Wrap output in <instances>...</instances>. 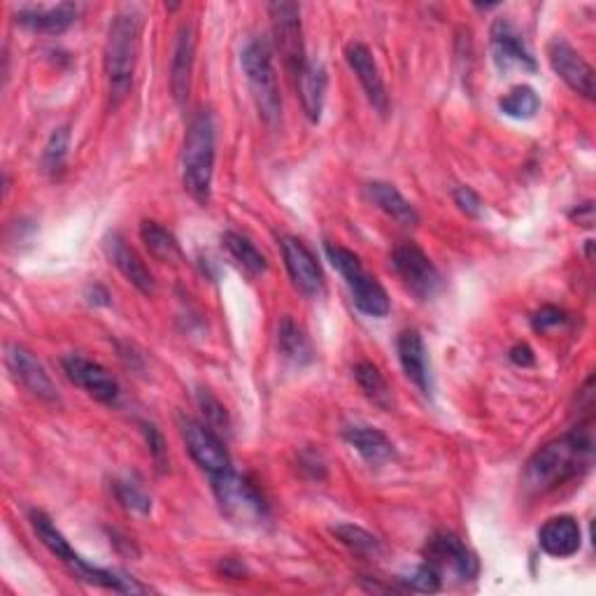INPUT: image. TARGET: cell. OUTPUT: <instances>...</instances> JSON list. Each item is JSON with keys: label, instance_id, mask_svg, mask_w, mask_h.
Instances as JSON below:
<instances>
[{"label": "cell", "instance_id": "13", "mask_svg": "<svg viewBox=\"0 0 596 596\" xmlns=\"http://www.w3.org/2000/svg\"><path fill=\"white\" fill-rule=\"evenodd\" d=\"M547 59H550L552 71L566 82L568 90L581 94L587 101L594 98L596 86H594L592 65L576 50H573V45H568L564 38L557 35L547 42Z\"/></svg>", "mask_w": 596, "mask_h": 596}, {"label": "cell", "instance_id": "14", "mask_svg": "<svg viewBox=\"0 0 596 596\" xmlns=\"http://www.w3.org/2000/svg\"><path fill=\"white\" fill-rule=\"evenodd\" d=\"M63 370L69 375V380L82 387L86 394H92L101 404H117L119 399V383L113 378V373L103 368L101 364L86 359L82 355H69L63 357Z\"/></svg>", "mask_w": 596, "mask_h": 596}, {"label": "cell", "instance_id": "12", "mask_svg": "<svg viewBox=\"0 0 596 596\" xmlns=\"http://www.w3.org/2000/svg\"><path fill=\"white\" fill-rule=\"evenodd\" d=\"M490 48L494 65L501 73L526 71L536 73V59L529 52L524 35L511 19H496L490 31Z\"/></svg>", "mask_w": 596, "mask_h": 596}, {"label": "cell", "instance_id": "23", "mask_svg": "<svg viewBox=\"0 0 596 596\" xmlns=\"http://www.w3.org/2000/svg\"><path fill=\"white\" fill-rule=\"evenodd\" d=\"M299 84V96L303 103V109L307 119L317 124L322 119V109H324V98H326V71L320 61H307L301 75L296 77Z\"/></svg>", "mask_w": 596, "mask_h": 596}, {"label": "cell", "instance_id": "17", "mask_svg": "<svg viewBox=\"0 0 596 596\" xmlns=\"http://www.w3.org/2000/svg\"><path fill=\"white\" fill-rule=\"evenodd\" d=\"M194 59H196V33L191 24H182L175 38L172 59H170V92L175 103L185 107L191 92V75H194Z\"/></svg>", "mask_w": 596, "mask_h": 596}, {"label": "cell", "instance_id": "24", "mask_svg": "<svg viewBox=\"0 0 596 596\" xmlns=\"http://www.w3.org/2000/svg\"><path fill=\"white\" fill-rule=\"evenodd\" d=\"M366 194L375 208H380L387 217H391L394 222H399L404 227H417L419 224V212L408 198L396 189L394 185L387 182H370L366 187Z\"/></svg>", "mask_w": 596, "mask_h": 596}, {"label": "cell", "instance_id": "4", "mask_svg": "<svg viewBox=\"0 0 596 596\" xmlns=\"http://www.w3.org/2000/svg\"><path fill=\"white\" fill-rule=\"evenodd\" d=\"M31 524H33V532L42 541V545H45L56 560H61L65 566L73 568L75 576H80L82 581L98 585V587H105V589H113V592H122V594H138V592L149 589V587L140 585L138 581L124 576V573H119V571L101 568V566L90 564L84 557H80L77 552L73 550V545L65 541V536L59 532V529L54 526V522L45 513L33 511L31 513Z\"/></svg>", "mask_w": 596, "mask_h": 596}, {"label": "cell", "instance_id": "19", "mask_svg": "<svg viewBox=\"0 0 596 596\" xmlns=\"http://www.w3.org/2000/svg\"><path fill=\"white\" fill-rule=\"evenodd\" d=\"M77 14H80V8L75 3L29 6V8H19L17 24L33 31V33L59 35L75 24Z\"/></svg>", "mask_w": 596, "mask_h": 596}, {"label": "cell", "instance_id": "28", "mask_svg": "<svg viewBox=\"0 0 596 596\" xmlns=\"http://www.w3.org/2000/svg\"><path fill=\"white\" fill-rule=\"evenodd\" d=\"M355 380H357L359 389L364 391V396L373 406H378L380 410H391L394 408L391 389H389L385 375L380 373L378 366H373L370 362H359L355 366Z\"/></svg>", "mask_w": 596, "mask_h": 596}, {"label": "cell", "instance_id": "15", "mask_svg": "<svg viewBox=\"0 0 596 596\" xmlns=\"http://www.w3.org/2000/svg\"><path fill=\"white\" fill-rule=\"evenodd\" d=\"M6 364L14 380L24 385L33 396L45 404H59V391L48 375L45 366H42L31 349L24 345H8L6 349Z\"/></svg>", "mask_w": 596, "mask_h": 596}, {"label": "cell", "instance_id": "2", "mask_svg": "<svg viewBox=\"0 0 596 596\" xmlns=\"http://www.w3.org/2000/svg\"><path fill=\"white\" fill-rule=\"evenodd\" d=\"M143 17L134 10L119 12L107 31L105 42V75L109 82V94L119 103L134 84L136 63L140 54Z\"/></svg>", "mask_w": 596, "mask_h": 596}, {"label": "cell", "instance_id": "37", "mask_svg": "<svg viewBox=\"0 0 596 596\" xmlns=\"http://www.w3.org/2000/svg\"><path fill=\"white\" fill-rule=\"evenodd\" d=\"M452 196H454V203L459 206L461 212H467L469 217H480L482 215L484 203L471 187H457Z\"/></svg>", "mask_w": 596, "mask_h": 596}, {"label": "cell", "instance_id": "29", "mask_svg": "<svg viewBox=\"0 0 596 596\" xmlns=\"http://www.w3.org/2000/svg\"><path fill=\"white\" fill-rule=\"evenodd\" d=\"M140 238H143L145 248L149 250V254L154 259H159L164 263L180 261L182 259V250H180L178 238H175L168 229H164L161 224H157V222H143Z\"/></svg>", "mask_w": 596, "mask_h": 596}, {"label": "cell", "instance_id": "8", "mask_svg": "<svg viewBox=\"0 0 596 596\" xmlns=\"http://www.w3.org/2000/svg\"><path fill=\"white\" fill-rule=\"evenodd\" d=\"M391 266L396 275L404 280L406 290L419 301H431L440 292V286H443V278H440L433 261L412 242L394 250Z\"/></svg>", "mask_w": 596, "mask_h": 596}, {"label": "cell", "instance_id": "16", "mask_svg": "<svg viewBox=\"0 0 596 596\" xmlns=\"http://www.w3.org/2000/svg\"><path fill=\"white\" fill-rule=\"evenodd\" d=\"M280 248L286 273H290L296 290L305 296H320L324 292V275L315 254L292 236H284L280 240Z\"/></svg>", "mask_w": 596, "mask_h": 596}, {"label": "cell", "instance_id": "33", "mask_svg": "<svg viewBox=\"0 0 596 596\" xmlns=\"http://www.w3.org/2000/svg\"><path fill=\"white\" fill-rule=\"evenodd\" d=\"M196 401H198V408H201L203 417H206V425L217 431V433H229L231 431V419H229V412L224 408V404L217 399V396L210 391V389H198L196 394Z\"/></svg>", "mask_w": 596, "mask_h": 596}, {"label": "cell", "instance_id": "32", "mask_svg": "<svg viewBox=\"0 0 596 596\" xmlns=\"http://www.w3.org/2000/svg\"><path fill=\"white\" fill-rule=\"evenodd\" d=\"M69 147H71V128L69 126L54 128V134L45 145V151H42V166H45L52 178H59L63 172L65 159H69Z\"/></svg>", "mask_w": 596, "mask_h": 596}, {"label": "cell", "instance_id": "3", "mask_svg": "<svg viewBox=\"0 0 596 596\" xmlns=\"http://www.w3.org/2000/svg\"><path fill=\"white\" fill-rule=\"evenodd\" d=\"M217 128L210 109H201L187 130L182 149V185L198 203H208L212 194V175L217 157Z\"/></svg>", "mask_w": 596, "mask_h": 596}, {"label": "cell", "instance_id": "26", "mask_svg": "<svg viewBox=\"0 0 596 596\" xmlns=\"http://www.w3.org/2000/svg\"><path fill=\"white\" fill-rule=\"evenodd\" d=\"M278 349L294 366H307L315 357L311 338L305 336V331L292 317H282L278 326Z\"/></svg>", "mask_w": 596, "mask_h": 596}, {"label": "cell", "instance_id": "18", "mask_svg": "<svg viewBox=\"0 0 596 596\" xmlns=\"http://www.w3.org/2000/svg\"><path fill=\"white\" fill-rule=\"evenodd\" d=\"M345 59L349 63V69L355 71V75L359 77L370 105L378 109L380 115H387L389 96L385 90L383 75L378 71V63H375L370 50L366 45H362V42H352V45H347V50H345Z\"/></svg>", "mask_w": 596, "mask_h": 596}, {"label": "cell", "instance_id": "39", "mask_svg": "<svg viewBox=\"0 0 596 596\" xmlns=\"http://www.w3.org/2000/svg\"><path fill=\"white\" fill-rule=\"evenodd\" d=\"M511 362H513L515 366H522V368H526V366H534V364H536L534 349L529 347V345H524V343L515 345V347L511 349Z\"/></svg>", "mask_w": 596, "mask_h": 596}, {"label": "cell", "instance_id": "21", "mask_svg": "<svg viewBox=\"0 0 596 596\" xmlns=\"http://www.w3.org/2000/svg\"><path fill=\"white\" fill-rule=\"evenodd\" d=\"M396 352H399V362L404 366V373L408 375V380L425 394H431V366H429V355L427 345L419 336V331L408 328L396 341Z\"/></svg>", "mask_w": 596, "mask_h": 596}, {"label": "cell", "instance_id": "34", "mask_svg": "<svg viewBox=\"0 0 596 596\" xmlns=\"http://www.w3.org/2000/svg\"><path fill=\"white\" fill-rule=\"evenodd\" d=\"M399 583L404 585V589L422 592V594H433L443 587V578H440V573L431 564L415 566L410 573H406V576L399 578Z\"/></svg>", "mask_w": 596, "mask_h": 596}, {"label": "cell", "instance_id": "7", "mask_svg": "<svg viewBox=\"0 0 596 596\" xmlns=\"http://www.w3.org/2000/svg\"><path fill=\"white\" fill-rule=\"evenodd\" d=\"M210 480L217 503L229 520L240 524L266 520L269 505L248 478H242L233 469H229L224 473L210 475Z\"/></svg>", "mask_w": 596, "mask_h": 596}, {"label": "cell", "instance_id": "38", "mask_svg": "<svg viewBox=\"0 0 596 596\" xmlns=\"http://www.w3.org/2000/svg\"><path fill=\"white\" fill-rule=\"evenodd\" d=\"M564 322H566L564 311H560V307H555V305H543L541 311L532 317V324L539 334H545V331H550V328L562 326Z\"/></svg>", "mask_w": 596, "mask_h": 596}, {"label": "cell", "instance_id": "5", "mask_svg": "<svg viewBox=\"0 0 596 596\" xmlns=\"http://www.w3.org/2000/svg\"><path fill=\"white\" fill-rule=\"evenodd\" d=\"M242 71L250 82V90L257 103L261 119L269 126L280 122L282 98L278 90V77L273 69V50L266 38H252L240 54Z\"/></svg>", "mask_w": 596, "mask_h": 596}, {"label": "cell", "instance_id": "11", "mask_svg": "<svg viewBox=\"0 0 596 596\" xmlns=\"http://www.w3.org/2000/svg\"><path fill=\"white\" fill-rule=\"evenodd\" d=\"M427 564H431L440 578H446V573L459 578V581H473L478 576V560L473 552L463 545V541L450 532H440L429 539L425 547Z\"/></svg>", "mask_w": 596, "mask_h": 596}, {"label": "cell", "instance_id": "36", "mask_svg": "<svg viewBox=\"0 0 596 596\" xmlns=\"http://www.w3.org/2000/svg\"><path fill=\"white\" fill-rule=\"evenodd\" d=\"M143 431H145V438H147V446H149V454L151 459L157 461L159 469H166L168 463V450H166V440L161 436V431L154 427V425H143Z\"/></svg>", "mask_w": 596, "mask_h": 596}, {"label": "cell", "instance_id": "30", "mask_svg": "<svg viewBox=\"0 0 596 596\" xmlns=\"http://www.w3.org/2000/svg\"><path fill=\"white\" fill-rule=\"evenodd\" d=\"M499 107L501 113L505 117H513V119H532L539 107H541V98L539 94L532 90V86L526 84H520L515 86V90L508 92L501 101H499Z\"/></svg>", "mask_w": 596, "mask_h": 596}, {"label": "cell", "instance_id": "22", "mask_svg": "<svg viewBox=\"0 0 596 596\" xmlns=\"http://www.w3.org/2000/svg\"><path fill=\"white\" fill-rule=\"evenodd\" d=\"M539 545H541V550L545 552V555L557 557V560H566V557L576 555V552L581 550L583 532H581L578 522L573 517H568V515L552 517L541 526Z\"/></svg>", "mask_w": 596, "mask_h": 596}, {"label": "cell", "instance_id": "9", "mask_svg": "<svg viewBox=\"0 0 596 596\" xmlns=\"http://www.w3.org/2000/svg\"><path fill=\"white\" fill-rule=\"evenodd\" d=\"M178 422H180V433L191 459L208 475H217L231 469V457L217 431H212L206 422H198V419L187 417V415H180Z\"/></svg>", "mask_w": 596, "mask_h": 596}, {"label": "cell", "instance_id": "1", "mask_svg": "<svg viewBox=\"0 0 596 596\" xmlns=\"http://www.w3.org/2000/svg\"><path fill=\"white\" fill-rule=\"evenodd\" d=\"M594 440L589 425L573 429L571 433L550 440L524 469V488L534 494L557 490L560 484L578 478L592 467Z\"/></svg>", "mask_w": 596, "mask_h": 596}, {"label": "cell", "instance_id": "35", "mask_svg": "<svg viewBox=\"0 0 596 596\" xmlns=\"http://www.w3.org/2000/svg\"><path fill=\"white\" fill-rule=\"evenodd\" d=\"M115 494L119 499V503L124 508H128V511H136V513H143L147 515L151 511V499L138 488L136 482H115Z\"/></svg>", "mask_w": 596, "mask_h": 596}, {"label": "cell", "instance_id": "31", "mask_svg": "<svg viewBox=\"0 0 596 596\" xmlns=\"http://www.w3.org/2000/svg\"><path fill=\"white\" fill-rule=\"evenodd\" d=\"M334 536L345 547H349L352 552H355V555H359V557H378L380 552H383L380 541L375 539L373 534H368L366 529L355 526V524H338V526H334Z\"/></svg>", "mask_w": 596, "mask_h": 596}, {"label": "cell", "instance_id": "20", "mask_svg": "<svg viewBox=\"0 0 596 596\" xmlns=\"http://www.w3.org/2000/svg\"><path fill=\"white\" fill-rule=\"evenodd\" d=\"M105 252H107L109 261H113L115 266L119 269V273L130 284H134L138 292H143L145 296L154 294V290H157V284H154V278H151L149 269L145 266V261L138 257V252L130 248L119 233H109L105 238Z\"/></svg>", "mask_w": 596, "mask_h": 596}, {"label": "cell", "instance_id": "27", "mask_svg": "<svg viewBox=\"0 0 596 596\" xmlns=\"http://www.w3.org/2000/svg\"><path fill=\"white\" fill-rule=\"evenodd\" d=\"M222 248L229 252V257L238 263V266L245 271L250 278H257L261 273H266L269 263L266 257H263L254 242L245 236H240L236 231H227L222 236Z\"/></svg>", "mask_w": 596, "mask_h": 596}, {"label": "cell", "instance_id": "25", "mask_svg": "<svg viewBox=\"0 0 596 596\" xmlns=\"http://www.w3.org/2000/svg\"><path fill=\"white\" fill-rule=\"evenodd\" d=\"M345 440L355 448L368 463H385L394 457V443L375 427L352 425L345 429Z\"/></svg>", "mask_w": 596, "mask_h": 596}, {"label": "cell", "instance_id": "40", "mask_svg": "<svg viewBox=\"0 0 596 596\" xmlns=\"http://www.w3.org/2000/svg\"><path fill=\"white\" fill-rule=\"evenodd\" d=\"M571 219H573V222H578L581 227L589 229L594 224V206H592V201H587V203H583V206H578L576 210H573Z\"/></svg>", "mask_w": 596, "mask_h": 596}, {"label": "cell", "instance_id": "10", "mask_svg": "<svg viewBox=\"0 0 596 596\" xmlns=\"http://www.w3.org/2000/svg\"><path fill=\"white\" fill-rule=\"evenodd\" d=\"M273 19L275 48L294 77L305 69V48H303V29H301V8L296 3H271L269 6Z\"/></svg>", "mask_w": 596, "mask_h": 596}, {"label": "cell", "instance_id": "41", "mask_svg": "<svg viewBox=\"0 0 596 596\" xmlns=\"http://www.w3.org/2000/svg\"><path fill=\"white\" fill-rule=\"evenodd\" d=\"M86 299L94 305H109V292L103 284H92L90 290H86Z\"/></svg>", "mask_w": 596, "mask_h": 596}, {"label": "cell", "instance_id": "6", "mask_svg": "<svg viewBox=\"0 0 596 596\" xmlns=\"http://www.w3.org/2000/svg\"><path fill=\"white\" fill-rule=\"evenodd\" d=\"M324 254L331 261V266H334L345 278L352 301H355V305L364 315H368V317H387L389 315L391 303H389L385 286L364 269L362 259L355 252H349L347 248H341V245H334V242H324Z\"/></svg>", "mask_w": 596, "mask_h": 596}]
</instances>
